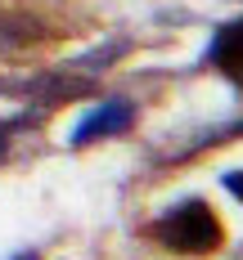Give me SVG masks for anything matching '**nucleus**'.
<instances>
[{"label":"nucleus","mask_w":243,"mask_h":260,"mask_svg":"<svg viewBox=\"0 0 243 260\" xmlns=\"http://www.w3.org/2000/svg\"><path fill=\"white\" fill-rule=\"evenodd\" d=\"M225 188H230L234 198H243V171H230V175H225Z\"/></svg>","instance_id":"20e7f679"},{"label":"nucleus","mask_w":243,"mask_h":260,"mask_svg":"<svg viewBox=\"0 0 243 260\" xmlns=\"http://www.w3.org/2000/svg\"><path fill=\"white\" fill-rule=\"evenodd\" d=\"M207 63L221 68L230 81H239V85H243V18H239V23H225L221 31H216L212 50H207Z\"/></svg>","instance_id":"7ed1b4c3"},{"label":"nucleus","mask_w":243,"mask_h":260,"mask_svg":"<svg viewBox=\"0 0 243 260\" xmlns=\"http://www.w3.org/2000/svg\"><path fill=\"white\" fill-rule=\"evenodd\" d=\"M153 234L167 251H180V256H207L221 247V220L207 202H185V207L167 211Z\"/></svg>","instance_id":"f257e3e1"},{"label":"nucleus","mask_w":243,"mask_h":260,"mask_svg":"<svg viewBox=\"0 0 243 260\" xmlns=\"http://www.w3.org/2000/svg\"><path fill=\"white\" fill-rule=\"evenodd\" d=\"M5 148H9V139H5V130H0V161H5Z\"/></svg>","instance_id":"39448f33"},{"label":"nucleus","mask_w":243,"mask_h":260,"mask_svg":"<svg viewBox=\"0 0 243 260\" xmlns=\"http://www.w3.org/2000/svg\"><path fill=\"white\" fill-rule=\"evenodd\" d=\"M14 260H41V256H36V251H23V256H14Z\"/></svg>","instance_id":"423d86ee"},{"label":"nucleus","mask_w":243,"mask_h":260,"mask_svg":"<svg viewBox=\"0 0 243 260\" xmlns=\"http://www.w3.org/2000/svg\"><path fill=\"white\" fill-rule=\"evenodd\" d=\"M131 117H135V108L126 104V99H108V104H99L77 130H72V144H77V148H86V144H95V139L122 135V130L131 126Z\"/></svg>","instance_id":"f03ea898"}]
</instances>
